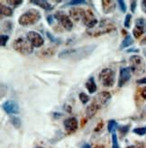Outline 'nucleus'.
I'll return each mask as SVG.
<instances>
[{"instance_id": "412c9836", "label": "nucleus", "mask_w": 146, "mask_h": 148, "mask_svg": "<svg viewBox=\"0 0 146 148\" xmlns=\"http://www.w3.org/2000/svg\"><path fill=\"white\" fill-rule=\"evenodd\" d=\"M2 30L5 31V33H11L13 30V23L11 21L6 20L3 23L2 25Z\"/></svg>"}, {"instance_id": "ea45409f", "label": "nucleus", "mask_w": 146, "mask_h": 148, "mask_svg": "<svg viewBox=\"0 0 146 148\" xmlns=\"http://www.w3.org/2000/svg\"><path fill=\"white\" fill-rule=\"evenodd\" d=\"M141 95H142V97L146 99V87H144L143 90H142V92H141Z\"/></svg>"}, {"instance_id": "4c0bfd02", "label": "nucleus", "mask_w": 146, "mask_h": 148, "mask_svg": "<svg viewBox=\"0 0 146 148\" xmlns=\"http://www.w3.org/2000/svg\"><path fill=\"white\" fill-rule=\"evenodd\" d=\"M136 83L137 84H146V78H142L140 79H137L136 80Z\"/></svg>"}, {"instance_id": "37998d69", "label": "nucleus", "mask_w": 146, "mask_h": 148, "mask_svg": "<svg viewBox=\"0 0 146 148\" xmlns=\"http://www.w3.org/2000/svg\"><path fill=\"white\" fill-rule=\"evenodd\" d=\"M94 148H106L104 145H97V146H95Z\"/></svg>"}, {"instance_id": "bb28decb", "label": "nucleus", "mask_w": 146, "mask_h": 148, "mask_svg": "<svg viewBox=\"0 0 146 148\" xmlns=\"http://www.w3.org/2000/svg\"><path fill=\"white\" fill-rule=\"evenodd\" d=\"M112 148H119L118 139H117V136H116L115 132L112 133Z\"/></svg>"}, {"instance_id": "f8f14e48", "label": "nucleus", "mask_w": 146, "mask_h": 148, "mask_svg": "<svg viewBox=\"0 0 146 148\" xmlns=\"http://www.w3.org/2000/svg\"><path fill=\"white\" fill-rule=\"evenodd\" d=\"M2 107L7 114H18L20 111L18 103L14 100H6Z\"/></svg>"}, {"instance_id": "aec40b11", "label": "nucleus", "mask_w": 146, "mask_h": 148, "mask_svg": "<svg viewBox=\"0 0 146 148\" xmlns=\"http://www.w3.org/2000/svg\"><path fill=\"white\" fill-rule=\"evenodd\" d=\"M98 109L95 108V107H93L91 104L90 105H89L87 107V109H86V115H87V118H91V117H93L95 115L97 114V112H98Z\"/></svg>"}, {"instance_id": "c03bdc74", "label": "nucleus", "mask_w": 146, "mask_h": 148, "mask_svg": "<svg viewBox=\"0 0 146 148\" xmlns=\"http://www.w3.org/2000/svg\"><path fill=\"white\" fill-rule=\"evenodd\" d=\"M126 148H137V147L134 146V145H129V146H127Z\"/></svg>"}, {"instance_id": "f257e3e1", "label": "nucleus", "mask_w": 146, "mask_h": 148, "mask_svg": "<svg viewBox=\"0 0 146 148\" xmlns=\"http://www.w3.org/2000/svg\"><path fill=\"white\" fill-rule=\"evenodd\" d=\"M97 47L96 44H91V45H86L79 48H73V49H66L61 51L58 54L60 59H70L72 61H78L89 56L95 48Z\"/></svg>"}, {"instance_id": "5701e85b", "label": "nucleus", "mask_w": 146, "mask_h": 148, "mask_svg": "<svg viewBox=\"0 0 146 148\" xmlns=\"http://www.w3.org/2000/svg\"><path fill=\"white\" fill-rule=\"evenodd\" d=\"M117 127V123L115 120H109L107 124V130L109 133H114L115 128Z\"/></svg>"}, {"instance_id": "79ce46f5", "label": "nucleus", "mask_w": 146, "mask_h": 148, "mask_svg": "<svg viewBox=\"0 0 146 148\" xmlns=\"http://www.w3.org/2000/svg\"><path fill=\"white\" fill-rule=\"evenodd\" d=\"M80 148H91V145H90L89 144L85 143V144H83V145H81V147H80Z\"/></svg>"}, {"instance_id": "f03ea898", "label": "nucleus", "mask_w": 146, "mask_h": 148, "mask_svg": "<svg viewBox=\"0 0 146 148\" xmlns=\"http://www.w3.org/2000/svg\"><path fill=\"white\" fill-rule=\"evenodd\" d=\"M115 29L114 23L108 19H103L99 23L91 29H87V33L90 36H100L106 34H108Z\"/></svg>"}, {"instance_id": "4468645a", "label": "nucleus", "mask_w": 146, "mask_h": 148, "mask_svg": "<svg viewBox=\"0 0 146 148\" xmlns=\"http://www.w3.org/2000/svg\"><path fill=\"white\" fill-rule=\"evenodd\" d=\"M64 127L68 133H72L78 129V120L76 117H69L63 122Z\"/></svg>"}, {"instance_id": "a878e982", "label": "nucleus", "mask_w": 146, "mask_h": 148, "mask_svg": "<svg viewBox=\"0 0 146 148\" xmlns=\"http://www.w3.org/2000/svg\"><path fill=\"white\" fill-rule=\"evenodd\" d=\"M78 98H79V100L80 101H81V103H82V104H87V102H89V96H87L86 93H84V92H81V93H80L79 94V96H78Z\"/></svg>"}, {"instance_id": "c756f323", "label": "nucleus", "mask_w": 146, "mask_h": 148, "mask_svg": "<svg viewBox=\"0 0 146 148\" xmlns=\"http://www.w3.org/2000/svg\"><path fill=\"white\" fill-rule=\"evenodd\" d=\"M131 20H132V14H127L125 18V22H123V25L126 28H130L131 26Z\"/></svg>"}, {"instance_id": "a18cd8bd", "label": "nucleus", "mask_w": 146, "mask_h": 148, "mask_svg": "<svg viewBox=\"0 0 146 148\" xmlns=\"http://www.w3.org/2000/svg\"><path fill=\"white\" fill-rule=\"evenodd\" d=\"M145 42H146V38H144V39L143 40V42H142V43H144Z\"/></svg>"}, {"instance_id": "393cba45", "label": "nucleus", "mask_w": 146, "mask_h": 148, "mask_svg": "<svg viewBox=\"0 0 146 148\" xmlns=\"http://www.w3.org/2000/svg\"><path fill=\"white\" fill-rule=\"evenodd\" d=\"M135 25L142 27L144 30V33H146V19H144V18H138V19H136Z\"/></svg>"}, {"instance_id": "20e7f679", "label": "nucleus", "mask_w": 146, "mask_h": 148, "mask_svg": "<svg viewBox=\"0 0 146 148\" xmlns=\"http://www.w3.org/2000/svg\"><path fill=\"white\" fill-rule=\"evenodd\" d=\"M13 48L22 55H29L33 51V46L26 37H19L13 42Z\"/></svg>"}, {"instance_id": "9b49d317", "label": "nucleus", "mask_w": 146, "mask_h": 148, "mask_svg": "<svg viewBox=\"0 0 146 148\" xmlns=\"http://www.w3.org/2000/svg\"><path fill=\"white\" fill-rule=\"evenodd\" d=\"M131 74H132V71H131L130 67H123L120 70L119 73V78H118V87L122 88L125 86L126 83H127L131 79Z\"/></svg>"}, {"instance_id": "6ab92c4d", "label": "nucleus", "mask_w": 146, "mask_h": 148, "mask_svg": "<svg viewBox=\"0 0 146 148\" xmlns=\"http://www.w3.org/2000/svg\"><path fill=\"white\" fill-rule=\"evenodd\" d=\"M134 43V39L133 37L131 36V34H126V36L125 37V39L123 40L121 45H120V50H123L125 48H127L129 47L130 45H132V44Z\"/></svg>"}, {"instance_id": "de8ad7c7", "label": "nucleus", "mask_w": 146, "mask_h": 148, "mask_svg": "<svg viewBox=\"0 0 146 148\" xmlns=\"http://www.w3.org/2000/svg\"><path fill=\"white\" fill-rule=\"evenodd\" d=\"M37 148H42V147H37Z\"/></svg>"}, {"instance_id": "49530a36", "label": "nucleus", "mask_w": 146, "mask_h": 148, "mask_svg": "<svg viewBox=\"0 0 146 148\" xmlns=\"http://www.w3.org/2000/svg\"><path fill=\"white\" fill-rule=\"evenodd\" d=\"M143 53H144V55H145V57H146V50H144Z\"/></svg>"}, {"instance_id": "dca6fc26", "label": "nucleus", "mask_w": 146, "mask_h": 148, "mask_svg": "<svg viewBox=\"0 0 146 148\" xmlns=\"http://www.w3.org/2000/svg\"><path fill=\"white\" fill-rule=\"evenodd\" d=\"M31 3L42 7V9H44L46 11H50L53 8V6L50 5L48 1H45V0H34V1H31Z\"/></svg>"}, {"instance_id": "4be33fe9", "label": "nucleus", "mask_w": 146, "mask_h": 148, "mask_svg": "<svg viewBox=\"0 0 146 148\" xmlns=\"http://www.w3.org/2000/svg\"><path fill=\"white\" fill-rule=\"evenodd\" d=\"M10 122H11V124H12L16 129H18V128L21 127L22 122H21V119H20L19 117H17V116H11V117H10Z\"/></svg>"}, {"instance_id": "cd10ccee", "label": "nucleus", "mask_w": 146, "mask_h": 148, "mask_svg": "<svg viewBox=\"0 0 146 148\" xmlns=\"http://www.w3.org/2000/svg\"><path fill=\"white\" fill-rule=\"evenodd\" d=\"M85 4H87V2L84 1V0H73V1L68 2L66 5H65V6L66 5H85Z\"/></svg>"}, {"instance_id": "7ed1b4c3", "label": "nucleus", "mask_w": 146, "mask_h": 148, "mask_svg": "<svg viewBox=\"0 0 146 148\" xmlns=\"http://www.w3.org/2000/svg\"><path fill=\"white\" fill-rule=\"evenodd\" d=\"M42 19V14L39 10L31 8L25 11L18 19L19 25L23 26H29L36 25Z\"/></svg>"}, {"instance_id": "58836bf2", "label": "nucleus", "mask_w": 146, "mask_h": 148, "mask_svg": "<svg viewBox=\"0 0 146 148\" xmlns=\"http://www.w3.org/2000/svg\"><path fill=\"white\" fill-rule=\"evenodd\" d=\"M142 10L143 11V13L146 14V0L142 1Z\"/></svg>"}, {"instance_id": "9d476101", "label": "nucleus", "mask_w": 146, "mask_h": 148, "mask_svg": "<svg viewBox=\"0 0 146 148\" xmlns=\"http://www.w3.org/2000/svg\"><path fill=\"white\" fill-rule=\"evenodd\" d=\"M82 24L85 25L87 27V29H91L98 24V21L91 10L86 9L84 17L82 19Z\"/></svg>"}, {"instance_id": "7c9ffc66", "label": "nucleus", "mask_w": 146, "mask_h": 148, "mask_svg": "<svg viewBox=\"0 0 146 148\" xmlns=\"http://www.w3.org/2000/svg\"><path fill=\"white\" fill-rule=\"evenodd\" d=\"M6 3L9 4L10 5H13L14 7H17L23 3V0H8V1H6Z\"/></svg>"}, {"instance_id": "c85d7f7f", "label": "nucleus", "mask_w": 146, "mask_h": 148, "mask_svg": "<svg viewBox=\"0 0 146 148\" xmlns=\"http://www.w3.org/2000/svg\"><path fill=\"white\" fill-rule=\"evenodd\" d=\"M133 132L138 136H144L146 134V127H137L134 128Z\"/></svg>"}, {"instance_id": "0eeeda50", "label": "nucleus", "mask_w": 146, "mask_h": 148, "mask_svg": "<svg viewBox=\"0 0 146 148\" xmlns=\"http://www.w3.org/2000/svg\"><path fill=\"white\" fill-rule=\"evenodd\" d=\"M111 99V94L108 91H102L97 94L92 99L91 105L96 108L98 110L103 108L107 105V103Z\"/></svg>"}, {"instance_id": "2eb2a0df", "label": "nucleus", "mask_w": 146, "mask_h": 148, "mask_svg": "<svg viewBox=\"0 0 146 148\" xmlns=\"http://www.w3.org/2000/svg\"><path fill=\"white\" fill-rule=\"evenodd\" d=\"M115 2L112 0H103L102 1V8L105 14H111L115 10Z\"/></svg>"}, {"instance_id": "e433bc0d", "label": "nucleus", "mask_w": 146, "mask_h": 148, "mask_svg": "<svg viewBox=\"0 0 146 148\" xmlns=\"http://www.w3.org/2000/svg\"><path fill=\"white\" fill-rule=\"evenodd\" d=\"M136 5H137V2L136 1H131V11H132V13L135 12Z\"/></svg>"}, {"instance_id": "1a4fd4ad", "label": "nucleus", "mask_w": 146, "mask_h": 148, "mask_svg": "<svg viewBox=\"0 0 146 148\" xmlns=\"http://www.w3.org/2000/svg\"><path fill=\"white\" fill-rule=\"evenodd\" d=\"M26 38L30 41V42L33 44V46L35 48H40L44 44V39L43 37L37 32L35 31H30L26 34Z\"/></svg>"}, {"instance_id": "c9c22d12", "label": "nucleus", "mask_w": 146, "mask_h": 148, "mask_svg": "<svg viewBox=\"0 0 146 148\" xmlns=\"http://www.w3.org/2000/svg\"><path fill=\"white\" fill-rule=\"evenodd\" d=\"M54 22V16H52V14H49V16H47V23L50 25H53Z\"/></svg>"}, {"instance_id": "39448f33", "label": "nucleus", "mask_w": 146, "mask_h": 148, "mask_svg": "<svg viewBox=\"0 0 146 148\" xmlns=\"http://www.w3.org/2000/svg\"><path fill=\"white\" fill-rule=\"evenodd\" d=\"M115 80V72L110 68L103 69L99 73V81L104 87H113Z\"/></svg>"}, {"instance_id": "f704fd0d", "label": "nucleus", "mask_w": 146, "mask_h": 148, "mask_svg": "<svg viewBox=\"0 0 146 148\" xmlns=\"http://www.w3.org/2000/svg\"><path fill=\"white\" fill-rule=\"evenodd\" d=\"M46 36L48 37V39H49L50 42H58L60 41L59 39H57L56 37H54L50 32H47V33H46Z\"/></svg>"}, {"instance_id": "ddd939ff", "label": "nucleus", "mask_w": 146, "mask_h": 148, "mask_svg": "<svg viewBox=\"0 0 146 148\" xmlns=\"http://www.w3.org/2000/svg\"><path fill=\"white\" fill-rule=\"evenodd\" d=\"M86 9L81 7H72L70 10V17L76 22H82Z\"/></svg>"}, {"instance_id": "473e14b6", "label": "nucleus", "mask_w": 146, "mask_h": 148, "mask_svg": "<svg viewBox=\"0 0 146 148\" xmlns=\"http://www.w3.org/2000/svg\"><path fill=\"white\" fill-rule=\"evenodd\" d=\"M118 131L121 133L123 136H125L126 133L129 131V125H120L118 127Z\"/></svg>"}, {"instance_id": "f3484780", "label": "nucleus", "mask_w": 146, "mask_h": 148, "mask_svg": "<svg viewBox=\"0 0 146 148\" xmlns=\"http://www.w3.org/2000/svg\"><path fill=\"white\" fill-rule=\"evenodd\" d=\"M85 86H86V88L87 90V91H89L90 94L95 93V92L97 91V90H98L97 84H96V82H95V79H94L93 77L89 78V79L87 80Z\"/></svg>"}, {"instance_id": "a211bd4d", "label": "nucleus", "mask_w": 146, "mask_h": 148, "mask_svg": "<svg viewBox=\"0 0 146 148\" xmlns=\"http://www.w3.org/2000/svg\"><path fill=\"white\" fill-rule=\"evenodd\" d=\"M0 13H1L2 16H6V17H10L13 16V9L8 5H5L1 4L0 5Z\"/></svg>"}, {"instance_id": "423d86ee", "label": "nucleus", "mask_w": 146, "mask_h": 148, "mask_svg": "<svg viewBox=\"0 0 146 148\" xmlns=\"http://www.w3.org/2000/svg\"><path fill=\"white\" fill-rule=\"evenodd\" d=\"M130 68L135 75H142L145 71V63L143 59L139 55H133L130 57Z\"/></svg>"}, {"instance_id": "b1692460", "label": "nucleus", "mask_w": 146, "mask_h": 148, "mask_svg": "<svg viewBox=\"0 0 146 148\" xmlns=\"http://www.w3.org/2000/svg\"><path fill=\"white\" fill-rule=\"evenodd\" d=\"M143 33H144V30L140 26L135 25L134 29L133 30V34H134V36L135 37V38H139V37H141Z\"/></svg>"}, {"instance_id": "72a5a7b5", "label": "nucleus", "mask_w": 146, "mask_h": 148, "mask_svg": "<svg viewBox=\"0 0 146 148\" xmlns=\"http://www.w3.org/2000/svg\"><path fill=\"white\" fill-rule=\"evenodd\" d=\"M119 6H120V9L123 13H126V2L123 1V0H119V1H117Z\"/></svg>"}, {"instance_id": "2f4dec72", "label": "nucleus", "mask_w": 146, "mask_h": 148, "mask_svg": "<svg viewBox=\"0 0 146 148\" xmlns=\"http://www.w3.org/2000/svg\"><path fill=\"white\" fill-rule=\"evenodd\" d=\"M0 38H1V46L5 47L6 45V42L9 40V36L7 34H1Z\"/></svg>"}, {"instance_id": "6e6552de", "label": "nucleus", "mask_w": 146, "mask_h": 148, "mask_svg": "<svg viewBox=\"0 0 146 148\" xmlns=\"http://www.w3.org/2000/svg\"><path fill=\"white\" fill-rule=\"evenodd\" d=\"M54 18L57 20V22L59 23V25L63 27L65 30L70 31L73 28V22L71 21V18L70 16L66 14L64 12L58 11L54 14Z\"/></svg>"}, {"instance_id": "a19ab883", "label": "nucleus", "mask_w": 146, "mask_h": 148, "mask_svg": "<svg viewBox=\"0 0 146 148\" xmlns=\"http://www.w3.org/2000/svg\"><path fill=\"white\" fill-rule=\"evenodd\" d=\"M126 51H127V53H134V51H135V53H138V51H139V50H138V49H134V48H132V49H130V50H127Z\"/></svg>"}]
</instances>
